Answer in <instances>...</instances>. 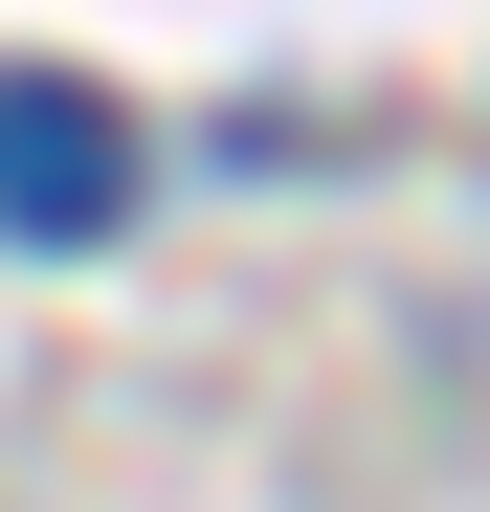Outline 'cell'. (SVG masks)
<instances>
[{"label": "cell", "instance_id": "obj_1", "mask_svg": "<svg viewBox=\"0 0 490 512\" xmlns=\"http://www.w3.org/2000/svg\"><path fill=\"white\" fill-rule=\"evenodd\" d=\"M112 201H134L112 90H0V223H23V245H90Z\"/></svg>", "mask_w": 490, "mask_h": 512}]
</instances>
